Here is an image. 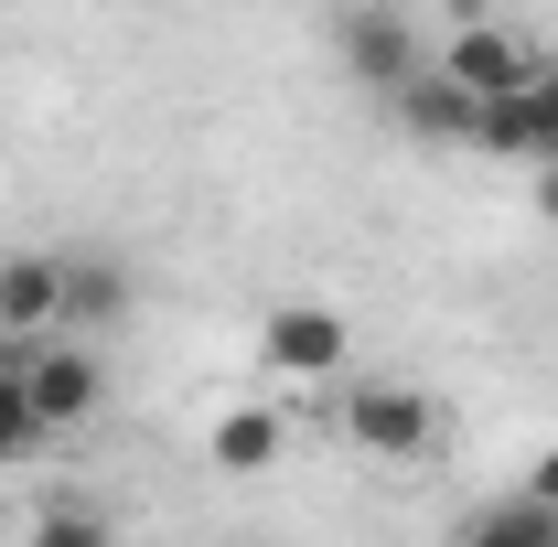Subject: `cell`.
Returning <instances> with one entry per match:
<instances>
[{
    "mask_svg": "<svg viewBox=\"0 0 558 547\" xmlns=\"http://www.w3.org/2000/svg\"><path fill=\"white\" fill-rule=\"evenodd\" d=\"M54 323H65V258L44 247L0 258V333H54Z\"/></svg>",
    "mask_w": 558,
    "mask_h": 547,
    "instance_id": "9",
    "label": "cell"
},
{
    "mask_svg": "<svg viewBox=\"0 0 558 547\" xmlns=\"http://www.w3.org/2000/svg\"><path fill=\"white\" fill-rule=\"evenodd\" d=\"M451 547H558V515L526 505V494H494V505H473V515L451 526Z\"/></svg>",
    "mask_w": 558,
    "mask_h": 547,
    "instance_id": "10",
    "label": "cell"
},
{
    "mask_svg": "<svg viewBox=\"0 0 558 547\" xmlns=\"http://www.w3.org/2000/svg\"><path fill=\"white\" fill-rule=\"evenodd\" d=\"M344 440L365 462H418V451L440 440V409H429L418 387H398V376H365L344 398Z\"/></svg>",
    "mask_w": 558,
    "mask_h": 547,
    "instance_id": "2",
    "label": "cell"
},
{
    "mask_svg": "<svg viewBox=\"0 0 558 547\" xmlns=\"http://www.w3.org/2000/svg\"><path fill=\"white\" fill-rule=\"evenodd\" d=\"M258 354H269L279 387H323V376H344V312L333 301H279L269 323H258Z\"/></svg>",
    "mask_w": 558,
    "mask_h": 547,
    "instance_id": "3",
    "label": "cell"
},
{
    "mask_svg": "<svg viewBox=\"0 0 558 547\" xmlns=\"http://www.w3.org/2000/svg\"><path fill=\"white\" fill-rule=\"evenodd\" d=\"M537 54H548V44H515L505 22H451V44H440L429 65L451 75L462 97H484V108H494V97H515V86L537 75Z\"/></svg>",
    "mask_w": 558,
    "mask_h": 547,
    "instance_id": "4",
    "label": "cell"
},
{
    "mask_svg": "<svg viewBox=\"0 0 558 547\" xmlns=\"http://www.w3.org/2000/svg\"><path fill=\"white\" fill-rule=\"evenodd\" d=\"M344 75L354 86H376V97H398L409 75H429V54H418V33H409V11H354L344 22Z\"/></svg>",
    "mask_w": 558,
    "mask_h": 547,
    "instance_id": "6",
    "label": "cell"
},
{
    "mask_svg": "<svg viewBox=\"0 0 558 547\" xmlns=\"http://www.w3.org/2000/svg\"><path fill=\"white\" fill-rule=\"evenodd\" d=\"M515 494H526V505H548V515H558V440L537 451V462H526V473H515Z\"/></svg>",
    "mask_w": 558,
    "mask_h": 547,
    "instance_id": "14",
    "label": "cell"
},
{
    "mask_svg": "<svg viewBox=\"0 0 558 547\" xmlns=\"http://www.w3.org/2000/svg\"><path fill=\"white\" fill-rule=\"evenodd\" d=\"M473 150H505V161H558V54H537V75L515 86V97H494L484 108V139Z\"/></svg>",
    "mask_w": 558,
    "mask_h": 547,
    "instance_id": "5",
    "label": "cell"
},
{
    "mask_svg": "<svg viewBox=\"0 0 558 547\" xmlns=\"http://www.w3.org/2000/svg\"><path fill=\"white\" fill-rule=\"evenodd\" d=\"M22 547H119V526H108L97 505H44V515L22 526Z\"/></svg>",
    "mask_w": 558,
    "mask_h": 547,
    "instance_id": "13",
    "label": "cell"
},
{
    "mask_svg": "<svg viewBox=\"0 0 558 547\" xmlns=\"http://www.w3.org/2000/svg\"><path fill=\"white\" fill-rule=\"evenodd\" d=\"M279 451H290V418H279V398H236V409L205 429V462L226 483H247V473H269Z\"/></svg>",
    "mask_w": 558,
    "mask_h": 547,
    "instance_id": "8",
    "label": "cell"
},
{
    "mask_svg": "<svg viewBox=\"0 0 558 547\" xmlns=\"http://www.w3.org/2000/svg\"><path fill=\"white\" fill-rule=\"evenodd\" d=\"M11 376H22V398H33V418L65 440V429H86V418L108 409V365L86 354V343H54V333H33L22 354H11Z\"/></svg>",
    "mask_w": 558,
    "mask_h": 547,
    "instance_id": "1",
    "label": "cell"
},
{
    "mask_svg": "<svg viewBox=\"0 0 558 547\" xmlns=\"http://www.w3.org/2000/svg\"><path fill=\"white\" fill-rule=\"evenodd\" d=\"M130 312V269L119 258H65V323H119Z\"/></svg>",
    "mask_w": 558,
    "mask_h": 547,
    "instance_id": "11",
    "label": "cell"
},
{
    "mask_svg": "<svg viewBox=\"0 0 558 547\" xmlns=\"http://www.w3.org/2000/svg\"><path fill=\"white\" fill-rule=\"evenodd\" d=\"M44 440H54V429L33 418V398H22V376L0 365V473H22V462H44Z\"/></svg>",
    "mask_w": 558,
    "mask_h": 547,
    "instance_id": "12",
    "label": "cell"
},
{
    "mask_svg": "<svg viewBox=\"0 0 558 547\" xmlns=\"http://www.w3.org/2000/svg\"><path fill=\"white\" fill-rule=\"evenodd\" d=\"M387 108H398V130H409V139H429V150H473V139H484V97H462V86H451L440 65H429V75H409Z\"/></svg>",
    "mask_w": 558,
    "mask_h": 547,
    "instance_id": "7",
    "label": "cell"
},
{
    "mask_svg": "<svg viewBox=\"0 0 558 547\" xmlns=\"http://www.w3.org/2000/svg\"><path fill=\"white\" fill-rule=\"evenodd\" d=\"M537 215H548V226H558V161H548V172H537Z\"/></svg>",
    "mask_w": 558,
    "mask_h": 547,
    "instance_id": "15",
    "label": "cell"
}]
</instances>
